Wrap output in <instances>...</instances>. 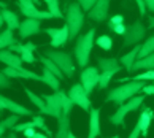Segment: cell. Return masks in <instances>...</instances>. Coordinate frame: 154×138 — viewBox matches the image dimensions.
I'll return each mask as SVG.
<instances>
[{
  "label": "cell",
  "instance_id": "44dd1931",
  "mask_svg": "<svg viewBox=\"0 0 154 138\" xmlns=\"http://www.w3.org/2000/svg\"><path fill=\"white\" fill-rule=\"evenodd\" d=\"M11 51H14V53L21 54L22 60L26 62V64H33L35 62V56H33V51L29 48L27 44H21V43H16L10 48Z\"/></svg>",
  "mask_w": 154,
  "mask_h": 138
},
{
  "label": "cell",
  "instance_id": "ffe728a7",
  "mask_svg": "<svg viewBox=\"0 0 154 138\" xmlns=\"http://www.w3.org/2000/svg\"><path fill=\"white\" fill-rule=\"evenodd\" d=\"M7 21V27L8 29H13V30H18L19 26H21V21H19V16L14 13V11H10L8 8H2V19L0 22Z\"/></svg>",
  "mask_w": 154,
  "mask_h": 138
},
{
  "label": "cell",
  "instance_id": "bcb514c9",
  "mask_svg": "<svg viewBox=\"0 0 154 138\" xmlns=\"http://www.w3.org/2000/svg\"><path fill=\"white\" fill-rule=\"evenodd\" d=\"M149 29H154V16H149Z\"/></svg>",
  "mask_w": 154,
  "mask_h": 138
},
{
  "label": "cell",
  "instance_id": "9a60e30c",
  "mask_svg": "<svg viewBox=\"0 0 154 138\" xmlns=\"http://www.w3.org/2000/svg\"><path fill=\"white\" fill-rule=\"evenodd\" d=\"M0 108L2 110H8L11 113H16V114H21V116H32V110H29V108L22 106L19 105V103H16L13 100L7 99L5 95L0 97Z\"/></svg>",
  "mask_w": 154,
  "mask_h": 138
},
{
  "label": "cell",
  "instance_id": "6da1fadb",
  "mask_svg": "<svg viewBox=\"0 0 154 138\" xmlns=\"http://www.w3.org/2000/svg\"><path fill=\"white\" fill-rule=\"evenodd\" d=\"M146 81H138V79H132V81L129 83H124L121 86H118V87L111 89L110 92H108L106 95V102H113L115 105H122V103H125L129 99H132V97H135L138 92L143 90Z\"/></svg>",
  "mask_w": 154,
  "mask_h": 138
},
{
  "label": "cell",
  "instance_id": "52a82bcc",
  "mask_svg": "<svg viewBox=\"0 0 154 138\" xmlns=\"http://www.w3.org/2000/svg\"><path fill=\"white\" fill-rule=\"evenodd\" d=\"M146 35V27L141 24V21H135L130 26H127L124 33V43L122 46H132L138 44Z\"/></svg>",
  "mask_w": 154,
  "mask_h": 138
},
{
  "label": "cell",
  "instance_id": "f35d334b",
  "mask_svg": "<svg viewBox=\"0 0 154 138\" xmlns=\"http://www.w3.org/2000/svg\"><path fill=\"white\" fill-rule=\"evenodd\" d=\"M122 22H124V16L122 14H115L113 18L108 19V27H111L115 24H122Z\"/></svg>",
  "mask_w": 154,
  "mask_h": 138
},
{
  "label": "cell",
  "instance_id": "c3c4849f",
  "mask_svg": "<svg viewBox=\"0 0 154 138\" xmlns=\"http://www.w3.org/2000/svg\"><path fill=\"white\" fill-rule=\"evenodd\" d=\"M33 2H35V3H40V0H33Z\"/></svg>",
  "mask_w": 154,
  "mask_h": 138
},
{
  "label": "cell",
  "instance_id": "484cf974",
  "mask_svg": "<svg viewBox=\"0 0 154 138\" xmlns=\"http://www.w3.org/2000/svg\"><path fill=\"white\" fill-rule=\"evenodd\" d=\"M119 70H121V67L110 68V70L102 72V75H100V81H99V89H105V87H108V83L111 81V78L115 76V75H116Z\"/></svg>",
  "mask_w": 154,
  "mask_h": 138
},
{
  "label": "cell",
  "instance_id": "d6a6232c",
  "mask_svg": "<svg viewBox=\"0 0 154 138\" xmlns=\"http://www.w3.org/2000/svg\"><path fill=\"white\" fill-rule=\"evenodd\" d=\"M95 44L99 46V48H102L103 51H110L113 48V40H111V37H108V35H100L99 38L95 40Z\"/></svg>",
  "mask_w": 154,
  "mask_h": 138
},
{
  "label": "cell",
  "instance_id": "8992f818",
  "mask_svg": "<svg viewBox=\"0 0 154 138\" xmlns=\"http://www.w3.org/2000/svg\"><path fill=\"white\" fill-rule=\"evenodd\" d=\"M16 5L21 11L22 16L26 18H37V19H53L54 14L51 11H40L35 7V2L33 0H16Z\"/></svg>",
  "mask_w": 154,
  "mask_h": 138
},
{
  "label": "cell",
  "instance_id": "7bdbcfd3",
  "mask_svg": "<svg viewBox=\"0 0 154 138\" xmlns=\"http://www.w3.org/2000/svg\"><path fill=\"white\" fill-rule=\"evenodd\" d=\"M141 92H143L145 95H154V84L152 86H145Z\"/></svg>",
  "mask_w": 154,
  "mask_h": 138
},
{
  "label": "cell",
  "instance_id": "8fae6325",
  "mask_svg": "<svg viewBox=\"0 0 154 138\" xmlns=\"http://www.w3.org/2000/svg\"><path fill=\"white\" fill-rule=\"evenodd\" d=\"M70 99L75 102V105H78L79 108H83V111H89L91 110V100H89V94L84 89V86L81 83L73 84L70 90H68Z\"/></svg>",
  "mask_w": 154,
  "mask_h": 138
},
{
  "label": "cell",
  "instance_id": "d4e9b609",
  "mask_svg": "<svg viewBox=\"0 0 154 138\" xmlns=\"http://www.w3.org/2000/svg\"><path fill=\"white\" fill-rule=\"evenodd\" d=\"M43 99H45V102H46V105L51 106L53 110H56L57 113H64V110H62V103H60V97H59L57 92H56V94H45Z\"/></svg>",
  "mask_w": 154,
  "mask_h": 138
},
{
  "label": "cell",
  "instance_id": "e575fe53",
  "mask_svg": "<svg viewBox=\"0 0 154 138\" xmlns=\"http://www.w3.org/2000/svg\"><path fill=\"white\" fill-rule=\"evenodd\" d=\"M130 79H138V81H148V79H152L154 81V68L152 70H145L141 75H137L135 78H130Z\"/></svg>",
  "mask_w": 154,
  "mask_h": 138
},
{
  "label": "cell",
  "instance_id": "ba28073f",
  "mask_svg": "<svg viewBox=\"0 0 154 138\" xmlns=\"http://www.w3.org/2000/svg\"><path fill=\"white\" fill-rule=\"evenodd\" d=\"M45 32L51 37V46L56 49L65 46L67 41L70 40V27H68L67 22H65V26H62L59 29L57 27H48V29H45Z\"/></svg>",
  "mask_w": 154,
  "mask_h": 138
},
{
  "label": "cell",
  "instance_id": "4316f807",
  "mask_svg": "<svg viewBox=\"0 0 154 138\" xmlns=\"http://www.w3.org/2000/svg\"><path fill=\"white\" fill-rule=\"evenodd\" d=\"M97 67L102 72L110 70V68H116L118 67V59L116 57H99L97 59Z\"/></svg>",
  "mask_w": 154,
  "mask_h": 138
},
{
  "label": "cell",
  "instance_id": "7402d4cb",
  "mask_svg": "<svg viewBox=\"0 0 154 138\" xmlns=\"http://www.w3.org/2000/svg\"><path fill=\"white\" fill-rule=\"evenodd\" d=\"M42 76H43V83L45 84H48L53 90L57 92L59 90V86H60V79L57 75H54L53 72L49 70V68L46 67H43V73H42Z\"/></svg>",
  "mask_w": 154,
  "mask_h": 138
},
{
  "label": "cell",
  "instance_id": "836d02e7",
  "mask_svg": "<svg viewBox=\"0 0 154 138\" xmlns=\"http://www.w3.org/2000/svg\"><path fill=\"white\" fill-rule=\"evenodd\" d=\"M19 119H21V114H16V113H13L11 116H8L7 119H3L2 122L7 125V129H10V130H14V127H16V124H19Z\"/></svg>",
  "mask_w": 154,
  "mask_h": 138
},
{
  "label": "cell",
  "instance_id": "9c48e42d",
  "mask_svg": "<svg viewBox=\"0 0 154 138\" xmlns=\"http://www.w3.org/2000/svg\"><path fill=\"white\" fill-rule=\"evenodd\" d=\"M154 118V111L151 108H143L138 116V121H137L134 130L130 132V138H137V136H146L148 135V129L151 125V121Z\"/></svg>",
  "mask_w": 154,
  "mask_h": 138
},
{
  "label": "cell",
  "instance_id": "2e32d148",
  "mask_svg": "<svg viewBox=\"0 0 154 138\" xmlns=\"http://www.w3.org/2000/svg\"><path fill=\"white\" fill-rule=\"evenodd\" d=\"M0 60L3 62V64H7V65H10V67H13V68H19V67H22V57H21V54H18V53H14V51H11L10 48L7 49H2L0 51Z\"/></svg>",
  "mask_w": 154,
  "mask_h": 138
},
{
  "label": "cell",
  "instance_id": "83f0119b",
  "mask_svg": "<svg viewBox=\"0 0 154 138\" xmlns=\"http://www.w3.org/2000/svg\"><path fill=\"white\" fill-rule=\"evenodd\" d=\"M57 94L60 97V103H62V110H64V113L70 114L72 110H73V106H75V102L70 99V95H68L65 90H57Z\"/></svg>",
  "mask_w": 154,
  "mask_h": 138
},
{
  "label": "cell",
  "instance_id": "f546056e",
  "mask_svg": "<svg viewBox=\"0 0 154 138\" xmlns=\"http://www.w3.org/2000/svg\"><path fill=\"white\" fill-rule=\"evenodd\" d=\"M26 90V94H27V97H29V100L35 105L37 108H38V111H42V110H45V106H46V102H45V99L43 97H38V95H35L33 92L30 90V89H24Z\"/></svg>",
  "mask_w": 154,
  "mask_h": 138
},
{
  "label": "cell",
  "instance_id": "7c38bea8",
  "mask_svg": "<svg viewBox=\"0 0 154 138\" xmlns=\"http://www.w3.org/2000/svg\"><path fill=\"white\" fill-rule=\"evenodd\" d=\"M18 32H19L21 38H29L32 35H37V33L42 32V19H37V18L24 19L21 22Z\"/></svg>",
  "mask_w": 154,
  "mask_h": 138
},
{
  "label": "cell",
  "instance_id": "f6af8a7d",
  "mask_svg": "<svg viewBox=\"0 0 154 138\" xmlns=\"http://www.w3.org/2000/svg\"><path fill=\"white\" fill-rule=\"evenodd\" d=\"M5 129H7V125H5L3 122H0V135H5Z\"/></svg>",
  "mask_w": 154,
  "mask_h": 138
},
{
  "label": "cell",
  "instance_id": "3957f363",
  "mask_svg": "<svg viewBox=\"0 0 154 138\" xmlns=\"http://www.w3.org/2000/svg\"><path fill=\"white\" fill-rule=\"evenodd\" d=\"M83 7L79 5V2L75 3H68L65 10V22L70 27V41L78 38L79 32L84 26V13Z\"/></svg>",
  "mask_w": 154,
  "mask_h": 138
},
{
  "label": "cell",
  "instance_id": "5bb4252c",
  "mask_svg": "<svg viewBox=\"0 0 154 138\" xmlns=\"http://www.w3.org/2000/svg\"><path fill=\"white\" fill-rule=\"evenodd\" d=\"M3 72L8 75L10 78H19V79H33V81H43V76L33 73L30 70H27L24 67H19V68H13V67H7L3 68Z\"/></svg>",
  "mask_w": 154,
  "mask_h": 138
},
{
  "label": "cell",
  "instance_id": "5b68a950",
  "mask_svg": "<svg viewBox=\"0 0 154 138\" xmlns=\"http://www.w3.org/2000/svg\"><path fill=\"white\" fill-rule=\"evenodd\" d=\"M43 54L48 56L49 59H53L56 64L60 67V70L65 73V76L72 78L73 75H75L76 67H75V62H73L72 54L64 53V51H56V48H54V49H46Z\"/></svg>",
  "mask_w": 154,
  "mask_h": 138
},
{
  "label": "cell",
  "instance_id": "ee69618b",
  "mask_svg": "<svg viewBox=\"0 0 154 138\" xmlns=\"http://www.w3.org/2000/svg\"><path fill=\"white\" fill-rule=\"evenodd\" d=\"M145 2H146V7H148V10L154 13V0H145Z\"/></svg>",
  "mask_w": 154,
  "mask_h": 138
},
{
  "label": "cell",
  "instance_id": "603a6c76",
  "mask_svg": "<svg viewBox=\"0 0 154 138\" xmlns=\"http://www.w3.org/2000/svg\"><path fill=\"white\" fill-rule=\"evenodd\" d=\"M154 68V53L148 54L143 59H137L134 64V72L137 70H152Z\"/></svg>",
  "mask_w": 154,
  "mask_h": 138
},
{
  "label": "cell",
  "instance_id": "d590c367",
  "mask_svg": "<svg viewBox=\"0 0 154 138\" xmlns=\"http://www.w3.org/2000/svg\"><path fill=\"white\" fill-rule=\"evenodd\" d=\"M76 2H79V5L83 7L84 11H91V8L97 3V0H76Z\"/></svg>",
  "mask_w": 154,
  "mask_h": 138
},
{
  "label": "cell",
  "instance_id": "ac0fdd59",
  "mask_svg": "<svg viewBox=\"0 0 154 138\" xmlns=\"http://www.w3.org/2000/svg\"><path fill=\"white\" fill-rule=\"evenodd\" d=\"M100 135V110L91 108L89 110V138Z\"/></svg>",
  "mask_w": 154,
  "mask_h": 138
},
{
  "label": "cell",
  "instance_id": "d6986e66",
  "mask_svg": "<svg viewBox=\"0 0 154 138\" xmlns=\"http://www.w3.org/2000/svg\"><path fill=\"white\" fill-rule=\"evenodd\" d=\"M140 48H141V44H134V49L132 51H129L125 56L121 57V64L125 67V70H127L129 73H132L134 72V64H135V60L138 59V53H140Z\"/></svg>",
  "mask_w": 154,
  "mask_h": 138
},
{
  "label": "cell",
  "instance_id": "7a4b0ae2",
  "mask_svg": "<svg viewBox=\"0 0 154 138\" xmlns=\"http://www.w3.org/2000/svg\"><path fill=\"white\" fill-rule=\"evenodd\" d=\"M95 43V29H89L86 33L76 38L75 48H73V56L76 59V64L79 67H88L91 59V51Z\"/></svg>",
  "mask_w": 154,
  "mask_h": 138
},
{
  "label": "cell",
  "instance_id": "60d3db41",
  "mask_svg": "<svg viewBox=\"0 0 154 138\" xmlns=\"http://www.w3.org/2000/svg\"><path fill=\"white\" fill-rule=\"evenodd\" d=\"M137 5H138V11H140V16H145L146 14V2L145 0H135Z\"/></svg>",
  "mask_w": 154,
  "mask_h": 138
},
{
  "label": "cell",
  "instance_id": "277c9868",
  "mask_svg": "<svg viewBox=\"0 0 154 138\" xmlns=\"http://www.w3.org/2000/svg\"><path fill=\"white\" fill-rule=\"evenodd\" d=\"M143 102H145V97L138 95V94H137L135 97H132V99H129L125 103L119 105V108L116 110L115 114H111V116H110V122L113 125H121V127H124V118L127 116L130 111L138 110V108L143 105Z\"/></svg>",
  "mask_w": 154,
  "mask_h": 138
},
{
  "label": "cell",
  "instance_id": "4dcf8cb0",
  "mask_svg": "<svg viewBox=\"0 0 154 138\" xmlns=\"http://www.w3.org/2000/svg\"><path fill=\"white\" fill-rule=\"evenodd\" d=\"M33 122H35V127H37V129L43 130L48 136H53V132H51V130L48 129V125L45 124V118H43V114H42V113H40V114H35V116H33Z\"/></svg>",
  "mask_w": 154,
  "mask_h": 138
},
{
  "label": "cell",
  "instance_id": "30bf717a",
  "mask_svg": "<svg viewBox=\"0 0 154 138\" xmlns=\"http://www.w3.org/2000/svg\"><path fill=\"white\" fill-rule=\"evenodd\" d=\"M99 67H84L81 75H79V83L84 86L86 92L91 95L95 86H99L100 81V75H99Z\"/></svg>",
  "mask_w": 154,
  "mask_h": 138
},
{
  "label": "cell",
  "instance_id": "f1b7e54d",
  "mask_svg": "<svg viewBox=\"0 0 154 138\" xmlns=\"http://www.w3.org/2000/svg\"><path fill=\"white\" fill-rule=\"evenodd\" d=\"M151 53H154V35L149 37V38H146V41L141 44L140 53H138V59H143V57H146L148 54H151Z\"/></svg>",
  "mask_w": 154,
  "mask_h": 138
},
{
  "label": "cell",
  "instance_id": "1f68e13d",
  "mask_svg": "<svg viewBox=\"0 0 154 138\" xmlns=\"http://www.w3.org/2000/svg\"><path fill=\"white\" fill-rule=\"evenodd\" d=\"M46 7H48V11H51V13L54 14V18H57V19L65 18L64 13H62V10L59 8V0H49L46 3Z\"/></svg>",
  "mask_w": 154,
  "mask_h": 138
},
{
  "label": "cell",
  "instance_id": "e0dca14e",
  "mask_svg": "<svg viewBox=\"0 0 154 138\" xmlns=\"http://www.w3.org/2000/svg\"><path fill=\"white\" fill-rule=\"evenodd\" d=\"M68 116H70V114L62 113L57 118V133H56L57 138H73L75 136L70 130V118Z\"/></svg>",
  "mask_w": 154,
  "mask_h": 138
},
{
  "label": "cell",
  "instance_id": "8d00e7d4",
  "mask_svg": "<svg viewBox=\"0 0 154 138\" xmlns=\"http://www.w3.org/2000/svg\"><path fill=\"white\" fill-rule=\"evenodd\" d=\"M110 30H113L115 33H118V35H124L125 33V29H127V26H124V22L122 24H115V26H111V27H108Z\"/></svg>",
  "mask_w": 154,
  "mask_h": 138
},
{
  "label": "cell",
  "instance_id": "4fadbf2b",
  "mask_svg": "<svg viewBox=\"0 0 154 138\" xmlns=\"http://www.w3.org/2000/svg\"><path fill=\"white\" fill-rule=\"evenodd\" d=\"M108 11H110V0H97L91 11H88V16L95 22H105L108 19Z\"/></svg>",
  "mask_w": 154,
  "mask_h": 138
},
{
  "label": "cell",
  "instance_id": "ab89813d",
  "mask_svg": "<svg viewBox=\"0 0 154 138\" xmlns=\"http://www.w3.org/2000/svg\"><path fill=\"white\" fill-rule=\"evenodd\" d=\"M8 78H10V76H8V75L5 73L3 70H2V73H0V86H2L3 89H5V87H8V86L11 84V83L8 81Z\"/></svg>",
  "mask_w": 154,
  "mask_h": 138
},
{
  "label": "cell",
  "instance_id": "7dc6e473",
  "mask_svg": "<svg viewBox=\"0 0 154 138\" xmlns=\"http://www.w3.org/2000/svg\"><path fill=\"white\" fill-rule=\"evenodd\" d=\"M45 135H46V133H45V132H43V133H42V132H37V135H35V138H43Z\"/></svg>",
  "mask_w": 154,
  "mask_h": 138
},
{
  "label": "cell",
  "instance_id": "b9f144b4",
  "mask_svg": "<svg viewBox=\"0 0 154 138\" xmlns=\"http://www.w3.org/2000/svg\"><path fill=\"white\" fill-rule=\"evenodd\" d=\"M35 129H37V127H29V129H26V130H24V135L29 136V138H35V135H37Z\"/></svg>",
  "mask_w": 154,
  "mask_h": 138
},
{
  "label": "cell",
  "instance_id": "cb8c5ba5",
  "mask_svg": "<svg viewBox=\"0 0 154 138\" xmlns=\"http://www.w3.org/2000/svg\"><path fill=\"white\" fill-rule=\"evenodd\" d=\"M16 43H18V38L13 35V29H7V30L0 33V46H2V49L11 48Z\"/></svg>",
  "mask_w": 154,
  "mask_h": 138
},
{
  "label": "cell",
  "instance_id": "74e56055",
  "mask_svg": "<svg viewBox=\"0 0 154 138\" xmlns=\"http://www.w3.org/2000/svg\"><path fill=\"white\" fill-rule=\"evenodd\" d=\"M29 127H35V122H33V119L29 121V122H22V124H16V127L14 130L16 132H24L26 129H29Z\"/></svg>",
  "mask_w": 154,
  "mask_h": 138
}]
</instances>
